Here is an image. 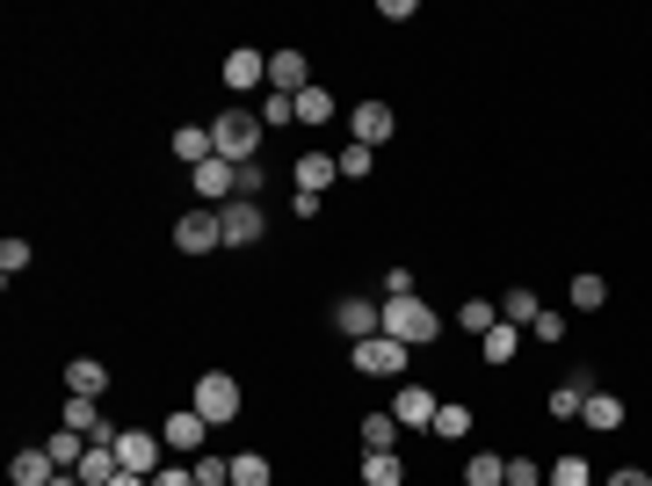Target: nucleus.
Instances as JSON below:
<instances>
[{"mask_svg": "<svg viewBox=\"0 0 652 486\" xmlns=\"http://www.w3.org/2000/svg\"><path fill=\"white\" fill-rule=\"evenodd\" d=\"M384 334L406 342V348H428L435 334H443V313H435L421 291H413V298H384Z\"/></svg>", "mask_w": 652, "mask_h": 486, "instance_id": "1", "label": "nucleus"}, {"mask_svg": "<svg viewBox=\"0 0 652 486\" xmlns=\"http://www.w3.org/2000/svg\"><path fill=\"white\" fill-rule=\"evenodd\" d=\"M261 131H269L261 117H247V109H225V117L210 123V145H218V160H232V168H254Z\"/></svg>", "mask_w": 652, "mask_h": 486, "instance_id": "2", "label": "nucleus"}, {"mask_svg": "<svg viewBox=\"0 0 652 486\" xmlns=\"http://www.w3.org/2000/svg\"><path fill=\"white\" fill-rule=\"evenodd\" d=\"M189 407L210 421V429L240 421V378H232V370H204V378H196V392H189Z\"/></svg>", "mask_w": 652, "mask_h": 486, "instance_id": "3", "label": "nucleus"}, {"mask_svg": "<svg viewBox=\"0 0 652 486\" xmlns=\"http://www.w3.org/2000/svg\"><path fill=\"white\" fill-rule=\"evenodd\" d=\"M218 233H225V247H254L261 233H269V210H261L254 196H232V204L218 210Z\"/></svg>", "mask_w": 652, "mask_h": 486, "instance_id": "4", "label": "nucleus"}, {"mask_svg": "<svg viewBox=\"0 0 652 486\" xmlns=\"http://www.w3.org/2000/svg\"><path fill=\"white\" fill-rule=\"evenodd\" d=\"M160 443H167L174 457H204V443H210V421L196 414V407H174V414L160 421Z\"/></svg>", "mask_w": 652, "mask_h": 486, "instance_id": "5", "label": "nucleus"}, {"mask_svg": "<svg viewBox=\"0 0 652 486\" xmlns=\"http://www.w3.org/2000/svg\"><path fill=\"white\" fill-rule=\"evenodd\" d=\"M109 451H117V465H123V472H145V479H153L160 457H167V443H160V429H123Z\"/></svg>", "mask_w": 652, "mask_h": 486, "instance_id": "6", "label": "nucleus"}, {"mask_svg": "<svg viewBox=\"0 0 652 486\" xmlns=\"http://www.w3.org/2000/svg\"><path fill=\"white\" fill-rule=\"evenodd\" d=\"M406 356H413V348L392 342V334H370V342H356V370H362V378H399V370H406Z\"/></svg>", "mask_w": 652, "mask_h": 486, "instance_id": "7", "label": "nucleus"}, {"mask_svg": "<svg viewBox=\"0 0 652 486\" xmlns=\"http://www.w3.org/2000/svg\"><path fill=\"white\" fill-rule=\"evenodd\" d=\"M174 247H182V255H218L225 247L218 210H182V218H174Z\"/></svg>", "mask_w": 652, "mask_h": 486, "instance_id": "8", "label": "nucleus"}, {"mask_svg": "<svg viewBox=\"0 0 652 486\" xmlns=\"http://www.w3.org/2000/svg\"><path fill=\"white\" fill-rule=\"evenodd\" d=\"M291 182H297L305 196H326L334 182H341V160L326 153V145H305V153H297V168H291Z\"/></svg>", "mask_w": 652, "mask_h": 486, "instance_id": "9", "label": "nucleus"}, {"mask_svg": "<svg viewBox=\"0 0 652 486\" xmlns=\"http://www.w3.org/2000/svg\"><path fill=\"white\" fill-rule=\"evenodd\" d=\"M334 334H348V342L384 334V305H370V298H341V305H334Z\"/></svg>", "mask_w": 652, "mask_h": 486, "instance_id": "10", "label": "nucleus"}, {"mask_svg": "<svg viewBox=\"0 0 652 486\" xmlns=\"http://www.w3.org/2000/svg\"><path fill=\"white\" fill-rule=\"evenodd\" d=\"M392 131H399L392 102H356V109H348V139H362V145H384Z\"/></svg>", "mask_w": 652, "mask_h": 486, "instance_id": "11", "label": "nucleus"}, {"mask_svg": "<svg viewBox=\"0 0 652 486\" xmlns=\"http://www.w3.org/2000/svg\"><path fill=\"white\" fill-rule=\"evenodd\" d=\"M435 407H443V400H435L428 385H399V392H392V421H399V429H435Z\"/></svg>", "mask_w": 652, "mask_h": 486, "instance_id": "12", "label": "nucleus"}, {"mask_svg": "<svg viewBox=\"0 0 652 486\" xmlns=\"http://www.w3.org/2000/svg\"><path fill=\"white\" fill-rule=\"evenodd\" d=\"M189 182H196V196H210L218 210L232 204V196H240V168H232V160H204V168H196Z\"/></svg>", "mask_w": 652, "mask_h": 486, "instance_id": "13", "label": "nucleus"}, {"mask_svg": "<svg viewBox=\"0 0 652 486\" xmlns=\"http://www.w3.org/2000/svg\"><path fill=\"white\" fill-rule=\"evenodd\" d=\"M269 87H275V95H305V87H312L305 52H269Z\"/></svg>", "mask_w": 652, "mask_h": 486, "instance_id": "14", "label": "nucleus"}, {"mask_svg": "<svg viewBox=\"0 0 652 486\" xmlns=\"http://www.w3.org/2000/svg\"><path fill=\"white\" fill-rule=\"evenodd\" d=\"M167 145H174V160H182L189 174L204 168V160H218V145H210V123H182V131H174Z\"/></svg>", "mask_w": 652, "mask_h": 486, "instance_id": "15", "label": "nucleus"}, {"mask_svg": "<svg viewBox=\"0 0 652 486\" xmlns=\"http://www.w3.org/2000/svg\"><path fill=\"white\" fill-rule=\"evenodd\" d=\"M580 421H587V429H595V435H617V429H623V421H631V407H623V400H617V392H587V407H580Z\"/></svg>", "mask_w": 652, "mask_h": 486, "instance_id": "16", "label": "nucleus"}, {"mask_svg": "<svg viewBox=\"0 0 652 486\" xmlns=\"http://www.w3.org/2000/svg\"><path fill=\"white\" fill-rule=\"evenodd\" d=\"M66 392H73V400H102V392H109V370L95 364V356H73V364H66Z\"/></svg>", "mask_w": 652, "mask_h": 486, "instance_id": "17", "label": "nucleus"}, {"mask_svg": "<svg viewBox=\"0 0 652 486\" xmlns=\"http://www.w3.org/2000/svg\"><path fill=\"white\" fill-rule=\"evenodd\" d=\"M8 479H15V486H52V479H58V465H52V451L36 443V451H15V465H8Z\"/></svg>", "mask_w": 652, "mask_h": 486, "instance_id": "18", "label": "nucleus"}, {"mask_svg": "<svg viewBox=\"0 0 652 486\" xmlns=\"http://www.w3.org/2000/svg\"><path fill=\"white\" fill-rule=\"evenodd\" d=\"M225 87H240V95L247 87H269V58L261 52H232L225 58Z\"/></svg>", "mask_w": 652, "mask_h": 486, "instance_id": "19", "label": "nucleus"}, {"mask_svg": "<svg viewBox=\"0 0 652 486\" xmlns=\"http://www.w3.org/2000/svg\"><path fill=\"white\" fill-rule=\"evenodd\" d=\"M334 109H341V102H334V87H319V80H312L305 95H297V123H305V131H319V123H334Z\"/></svg>", "mask_w": 652, "mask_h": 486, "instance_id": "20", "label": "nucleus"}, {"mask_svg": "<svg viewBox=\"0 0 652 486\" xmlns=\"http://www.w3.org/2000/svg\"><path fill=\"white\" fill-rule=\"evenodd\" d=\"M362 486H406L399 451H362Z\"/></svg>", "mask_w": 652, "mask_h": 486, "instance_id": "21", "label": "nucleus"}, {"mask_svg": "<svg viewBox=\"0 0 652 486\" xmlns=\"http://www.w3.org/2000/svg\"><path fill=\"white\" fill-rule=\"evenodd\" d=\"M44 451H52V465H58V472H80V457H87V435H73V429H52V435H44Z\"/></svg>", "mask_w": 652, "mask_h": 486, "instance_id": "22", "label": "nucleus"}, {"mask_svg": "<svg viewBox=\"0 0 652 486\" xmlns=\"http://www.w3.org/2000/svg\"><path fill=\"white\" fill-rule=\"evenodd\" d=\"M117 451H109V443H87V457H80V486H109L117 479Z\"/></svg>", "mask_w": 652, "mask_h": 486, "instance_id": "23", "label": "nucleus"}, {"mask_svg": "<svg viewBox=\"0 0 652 486\" xmlns=\"http://www.w3.org/2000/svg\"><path fill=\"white\" fill-rule=\"evenodd\" d=\"M464 486H508V457H500V451H471V465H464Z\"/></svg>", "mask_w": 652, "mask_h": 486, "instance_id": "24", "label": "nucleus"}, {"mask_svg": "<svg viewBox=\"0 0 652 486\" xmlns=\"http://www.w3.org/2000/svg\"><path fill=\"white\" fill-rule=\"evenodd\" d=\"M515 348H522V327H508V320H500L493 334H479V356H486V364H515Z\"/></svg>", "mask_w": 652, "mask_h": 486, "instance_id": "25", "label": "nucleus"}, {"mask_svg": "<svg viewBox=\"0 0 652 486\" xmlns=\"http://www.w3.org/2000/svg\"><path fill=\"white\" fill-rule=\"evenodd\" d=\"M334 160H341V182H370V168H378V145L348 139V145H341V153H334Z\"/></svg>", "mask_w": 652, "mask_h": 486, "instance_id": "26", "label": "nucleus"}, {"mask_svg": "<svg viewBox=\"0 0 652 486\" xmlns=\"http://www.w3.org/2000/svg\"><path fill=\"white\" fill-rule=\"evenodd\" d=\"M435 435H443V443H464V435H471V407L443 400V407H435Z\"/></svg>", "mask_w": 652, "mask_h": 486, "instance_id": "27", "label": "nucleus"}, {"mask_svg": "<svg viewBox=\"0 0 652 486\" xmlns=\"http://www.w3.org/2000/svg\"><path fill=\"white\" fill-rule=\"evenodd\" d=\"M362 451H399V421H392V407H384V414H362Z\"/></svg>", "mask_w": 652, "mask_h": 486, "instance_id": "28", "label": "nucleus"}, {"mask_svg": "<svg viewBox=\"0 0 652 486\" xmlns=\"http://www.w3.org/2000/svg\"><path fill=\"white\" fill-rule=\"evenodd\" d=\"M536 313H544V305H536V291H508V298H500V320H508V327H522V334L536 327Z\"/></svg>", "mask_w": 652, "mask_h": 486, "instance_id": "29", "label": "nucleus"}, {"mask_svg": "<svg viewBox=\"0 0 652 486\" xmlns=\"http://www.w3.org/2000/svg\"><path fill=\"white\" fill-rule=\"evenodd\" d=\"M587 392H595V385H587V378H566V385H558V392H551V414H558V421H580Z\"/></svg>", "mask_w": 652, "mask_h": 486, "instance_id": "30", "label": "nucleus"}, {"mask_svg": "<svg viewBox=\"0 0 652 486\" xmlns=\"http://www.w3.org/2000/svg\"><path fill=\"white\" fill-rule=\"evenodd\" d=\"M544 486H595V472H587V457H551V472H544Z\"/></svg>", "mask_w": 652, "mask_h": 486, "instance_id": "31", "label": "nucleus"}, {"mask_svg": "<svg viewBox=\"0 0 652 486\" xmlns=\"http://www.w3.org/2000/svg\"><path fill=\"white\" fill-rule=\"evenodd\" d=\"M269 479H275V465H269L261 451H240V457H232V486H269Z\"/></svg>", "mask_w": 652, "mask_h": 486, "instance_id": "32", "label": "nucleus"}, {"mask_svg": "<svg viewBox=\"0 0 652 486\" xmlns=\"http://www.w3.org/2000/svg\"><path fill=\"white\" fill-rule=\"evenodd\" d=\"M457 327H464V334H493V327H500V305L471 298V305H457Z\"/></svg>", "mask_w": 652, "mask_h": 486, "instance_id": "33", "label": "nucleus"}, {"mask_svg": "<svg viewBox=\"0 0 652 486\" xmlns=\"http://www.w3.org/2000/svg\"><path fill=\"white\" fill-rule=\"evenodd\" d=\"M30 261H36V247H30V240H15V233L0 240V277H8V283H15L22 269H30Z\"/></svg>", "mask_w": 652, "mask_h": 486, "instance_id": "34", "label": "nucleus"}, {"mask_svg": "<svg viewBox=\"0 0 652 486\" xmlns=\"http://www.w3.org/2000/svg\"><path fill=\"white\" fill-rule=\"evenodd\" d=\"M261 123H297V95H275V87H261Z\"/></svg>", "mask_w": 652, "mask_h": 486, "instance_id": "35", "label": "nucleus"}, {"mask_svg": "<svg viewBox=\"0 0 652 486\" xmlns=\"http://www.w3.org/2000/svg\"><path fill=\"white\" fill-rule=\"evenodd\" d=\"M573 305H580V313H601V305H609V283L601 277H573Z\"/></svg>", "mask_w": 652, "mask_h": 486, "instance_id": "36", "label": "nucleus"}, {"mask_svg": "<svg viewBox=\"0 0 652 486\" xmlns=\"http://www.w3.org/2000/svg\"><path fill=\"white\" fill-rule=\"evenodd\" d=\"M189 465H196V486H232V457H189Z\"/></svg>", "mask_w": 652, "mask_h": 486, "instance_id": "37", "label": "nucleus"}, {"mask_svg": "<svg viewBox=\"0 0 652 486\" xmlns=\"http://www.w3.org/2000/svg\"><path fill=\"white\" fill-rule=\"evenodd\" d=\"M153 486H196V465H189V457H182V465H160Z\"/></svg>", "mask_w": 652, "mask_h": 486, "instance_id": "38", "label": "nucleus"}, {"mask_svg": "<svg viewBox=\"0 0 652 486\" xmlns=\"http://www.w3.org/2000/svg\"><path fill=\"white\" fill-rule=\"evenodd\" d=\"M536 342H566V313H536Z\"/></svg>", "mask_w": 652, "mask_h": 486, "instance_id": "39", "label": "nucleus"}, {"mask_svg": "<svg viewBox=\"0 0 652 486\" xmlns=\"http://www.w3.org/2000/svg\"><path fill=\"white\" fill-rule=\"evenodd\" d=\"M508 486H544V472H536L530 457H508Z\"/></svg>", "mask_w": 652, "mask_h": 486, "instance_id": "40", "label": "nucleus"}, {"mask_svg": "<svg viewBox=\"0 0 652 486\" xmlns=\"http://www.w3.org/2000/svg\"><path fill=\"white\" fill-rule=\"evenodd\" d=\"M384 298H413V269H384Z\"/></svg>", "mask_w": 652, "mask_h": 486, "instance_id": "41", "label": "nucleus"}, {"mask_svg": "<svg viewBox=\"0 0 652 486\" xmlns=\"http://www.w3.org/2000/svg\"><path fill=\"white\" fill-rule=\"evenodd\" d=\"M609 486H652V472H638V465H623V472H609Z\"/></svg>", "mask_w": 652, "mask_h": 486, "instance_id": "42", "label": "nucleus"}, {"mask_svg": "<svg viewBox=\"0 0 652 486\" xmlns=\"http://www.w3.org/2000/svg\"><path fill=\"white\" fill-rule=\"evenodd\" d=\"M109 486H153V479H145V472H117V479H109Z\"/></svg>", "mask_w": 652, "mask_h": 486, "instance_id": "43", "label": "nucleus"}, {"mask_svg": "<svg viewBox=\"0 0 652 486\" xmlns=\"http://www.w3.org/2000/svg\"><path fill=\"white\" fill-rule=\"evenodd\" d=\"M52 486H80V472H58V479H52Z\"/></svg>", "mask_w": 652, "mask_h": 486, "instance_id": "44", "label": "nucleus"}]
</instances>
